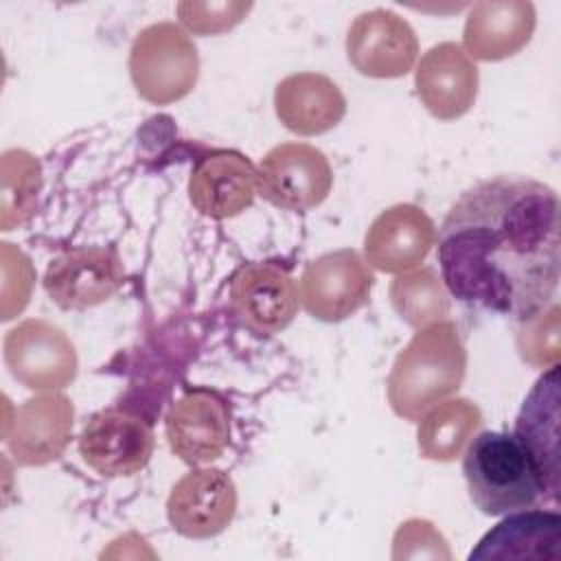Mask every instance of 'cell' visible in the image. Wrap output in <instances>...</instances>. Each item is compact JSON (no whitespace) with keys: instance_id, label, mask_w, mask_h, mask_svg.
<instances>
[{"instance_id":"6da1fadb","label":"cell","mask_w":561,"mask_h":561,"mask_svg":"<svg viewBox=\"0 0 561 561\" xmlns=\"http://www.w3.org/2000/svg\"><path fill=\"white\" fill-rule=\"evenodd\" d=\"M559 199L533 178L497 175L469 186L438 232L440 276L467 305L526 320L559 285Z\"/></svg>"},{"instance_id":"7a4b0ae2","label":"cell","mask_w":561,"mask_h":561,"mask_svg":"<svg viewBox=\"0 0 561 561\" xmlns=\"http://www.w3.org/2000/svg\"><path fill=\"white\" fill-rule=\"evenodd\" d=\"M465 373L467 351L451 320L419 329L390 368V408L401 419L419 421L425 410L460 388Z\"/></svg>"},{"instance_id":"3957f363","label":"cell","mask_w":561,"mask_h":561,"mask_svg":"<svg viewBox=\"0 0 561 561\" xmlns=\"http://www.w3.org/2000/svg\"><path fill=\"white\" fill-rule=\"evenodd\" d=\"M462 473L471 502L484 515L533 508L543 495L530 456L506 432H480L471 438L462 456Z\"/></svg>"},{"instance_id":"277c9868","label":"cell","mask_w":561,"mask_h":561,"mask_svg":"<svg viewBox=\"0 0 561 561\" xmlns=\"http://www.w3.org/2000/svg\"><path fill=\"white\" fill-rule=\"evenodd\" d=\"M129 77L138 96L153 105L184 99L199 77L193 37L175 22L145 26L129 48Z\"/></svg>"},{"instance_id":"5b68a950","label":"cell","mask_w":561,"mask_h":561,"mask_svg":"<svg viewBox=\"0 0 561 561\" xmlns=\"http://www.w3.org/2000/svg\"><path fill=\"white\" fill-rule=\"evenodd\" d=\"M259 195L285 210H309L327 199L333 171L327 156L307 142L272 147L256 169Z\"/></svg>"},{"instance_id":"8992f818","label":"cell","mask_w":561,"mask_h":561,"mask_svg":"<svg viewBox=\"0 0 561 561\" xmlns=\"http://www.w3.org/2000/svg\"><path fill=\"white\" fill-rule=\"evenodd\" d=\"M373 272L366 259L351 250H333L313 259L300 276V302L322 322H340L368 302Z\"/></svg>"},{"instance_id":"52a82bcc","label":"cell","mask_w":561,"mask_h":561,"mask_svg":"<svg viewBox=\"0 0 561 561\" xmlns=\"http://www.w3.org/2000/svg\"><path fill=\"white\" fill-rule=\"evenodd\" d=\"M9 373L31 390H61L77 375L72 340L53 322L24 320L4 337Z\"/></svg>"},{"instance_id":"ba28073f","label":"cell","mask_w":561,"mask_h":561,"mask_svg":"<svg viewBox=\"0 0 561 561\" xmlns=\"http://www.w3.org/2000/svg\"><path fill=\"white\" fill-rule=\"evenodd\" d=\"M351 66L370 79L408 75L419 57V39L408 20L388 9L359 13L346 33Z\"/></svg>"},{"instance_id":"9c48e42d","label":"cell","mask_w":561,"mask_h":561,"mask_svg":"<svg viewBox=\"0 0 561 561\" xmlns=\"http://www.w3.org/2000/svg\"><path fill=\"white\" fill-rule=\"evenodd\" d=\"M171 451L186 465L217 460L230 443V410L221 394L195 388L175 399L164 419Z\"/></svg>"},{"instance_id":"30bf717a","label":"cell","mask_w":561,"mask_h":561,"mask_svg":"<svg viewBox=\"0 0 561 561\" xmlns=\"http://www.w3.org/2000/svg\"><path fill=\"white\" fill-rule=\"evenodd\" d=\"M237 513V489L232 478L215 467H199L182 476L169 497L167 517L180 535L208 539L226 530Z\"/></svg>"},{"instance_id":"8fae6325","label":"cell","mask_w":561,"mask_h":561,"mask_svg":"<svg viewBox=\"0 0 561 561\" xmlns=\"http://www.w3.org/2000/svg\"><path fill=\"white\" fill-rule=\"evenodd\" d=\"M153 432L136 414L123 410L96 412L79 436V454L105 478L138 473L151 458Z\"/></svg>"},{"instance_id":"7c38bea8","label":"cell","mask_w":561,"mask_h":561,"mask_svg":"<svg viewBox=\"0 0 561 561\" xmlns=\"http://www.w3.org/2000/svg\"><path fill=\"white\" fill-rule=\"evenodd\" d=\"M125 270L110 248H79L53 259L44 289L61 309H88L112 298L123 285Z\"/></svg>"},{"instance_id":"4fadbf2b","label":"cell","mask_w":561,"mask_h":561,"mask_svg":"<svg viewBox=\"0 0 561 561\" xmlns=\"http://www.w3.org/2000/svg\"><path fill=\"white\" fill-rule=\"evenodd\" d=\"M234 316L254 333L283 331L298 311V289L287 270L274 263H250L230 280Z\"/></svg>"},{"instance_id":"5bb4252c","label":"cell","mask_w":561,"mask_h":561,"mask_svg":"<svg viewBox=\"0 0 561 561\" xmlns=\"http://www.w3.org/2000/svg\"><path fill=\"white\" fill-rule=\"evenodd\" d=\"M478 66L456 42L432 46L419 61L414 85L423 107L438 121L467 114L478 96Z\"/></svg>"},{"instance_id":"9a60e30c","label":"cell","mask_w":561,"mask_h":561,"mask_svg":"<svg viewBox=\"0 0 561 561\" xmlns=\"http://www.w3.org/2000/svg\"><path fill=\"white\" fill-rule=\"evenodd\" d=\"M75 425L72 401L61 392H46L24 401L4 434L7 449L18 465L42 467L57 460L70 443Z\"/></svg>"},{"instance_id":"2e32d148","label":"cell","mask_w":561,"mask_h":561,"mask_svg":"<svg viewBox=\"0 0 561 561\" xmlns=\"http://www.w3.org/2000/svg\"><path fill=\"white\" fill-rule=\"evenodd\" d=\"M436 241L434 221L414 204L381 210L364 237L366 263L386 274L410 272L425 261Z\"/></svg>"},{"instance_id":"e0dca14e","label":"cell","mask_w":561,"mask_h":561,"mask_svg":"<svg viewBox=\"0 0 561 561\" xmlns=\"http://www.w3.org/2000/svg\"><path fill=\"white\" fill-rule=\"evenodd\" d=\"M256 193V169L239 151H213L199 158L191 171L188 197L206 217H234L254 202Z\"/></svg>"},{"instance_id":"ac0fdd59","label":"cell","mask_w":561,"mask_h":561,"mask_svg":"<svg viewBox=\"0 0 561 561\" xmlns=\"http://www.w3.org/2000/svg\"><path fill=\"white\" fill-rule=\"evenodd\" d=\"M537 24L535 4L526 0H486L471 7L462 48L471 59L502 61L517 55L533 37Z\"/></svg>"},{"instance_id":"d6986e66","label":"cell","mask_w":561,"mask_h":561,"mask_svg":"<svg viewBox=\"0 0 561 561\" xmlns=\"http://www.w3.org/2000/svg\"><path fill=\"white\" fill-rule=\"evenodd\" d=\"M278 121L298 136H320L333 129L346 114L342 90L320 72H294L274 90Z\"/></svg>"},{"instance_id":"ffe728a7","label":"cell","mask_w":561,"mask_h":561,"mask_svg":"<svg viewBox=\"0 0 561 561\" xmlns=\"http://www.w3.org/2000/svg\"><path fill=\"white\" fill-rule=\"evenodd\" d=\"M559 425V366H550L543 377L533 386L526 397L517 423L515 438L530 456L541 489L552 497L559 489V458H557V434Z\"/></svg>"},{"instance_id":"44dd1931","label":"cell","mask_w":561,"mask_h":561,"mask_svg":"<svg viewBox=\"0 0 561 561\" xmlns=\"http://www.w3.org/2000/svg\"><path fill=\"white\" fill-rule=\"evenodd\" d=\"M561 519L548 511H515L489 530L469 559H554Z\"/></svg>"},{"instance_id":"7402d4cb","label":"cell","mask_w":561,"mask_h":561,"mask_svg":"<svg viewBox=\"0 0 561 561\" xmlns=\"http://www.w3.org/2000/svg\"><path fill=\"white\" fill-rule=\"evenodd\" d=\"M482 425L480 408L465 399H443L419 419V451L427 460L449 462L462 454L476 430Z\"/></svg>"},{"instance_id":"603a6c76","label":"cell","mask_w":561,"mask_h":561,"mask_svg":"<svg viewBox=\"0 0 561 561\" xmlns=\"http://www.w3.org/2000/svg\"><path fill=\"white\" fill-rule=\"evenodd\" d=\"M390 302L399 318L416 331L447 320L451 309L443 278L430 267L401 272L390 283Z\"/></svg>"},{"instance_id":"cb8c5ba5","label":"cell","mask_w":561,"mask_h":561,"mask_svg":"<svg viewBox=\"0 0 561 561\" xmlns=\"http://www.w3.org/2000/svg\"><path fill=\"white\" fill-rule=\"evenodd\" d=\"M517 333V351L524 362L533 366H557L559 362V307L541 309L539 313L522 320Z\"/></svg>"},{"instance_id":"d4e9b609","label":"cell","mask_w":561,"mask_h":561,"mask_svg":"<svg viewBox=\"0 0 561 561\" xmlns=\"http://www.w3.org/2000/svg\"><path fill=\"white\" fill-rule=\"evenodd\" d=\"M250 2H180V22L197 35H219L237 26L248 13Z\"/></svg>"},{"instance_id":"484cf974","label":"cell","mask_w":561,"mask_h":561,"mask_svg":"<svg viewBox=\"0 0 561 561\" xmlns=\"http://www.w3.org/2000/svg\"><path fill=\"white\" fill-rule=\"evenodd\" d=\"M394 559H423V557H443L449 559V550L445 546L443 535L434 528L432 522L425 519H408L399 526L394 535Z\"/></svg>"}]
</instances>
